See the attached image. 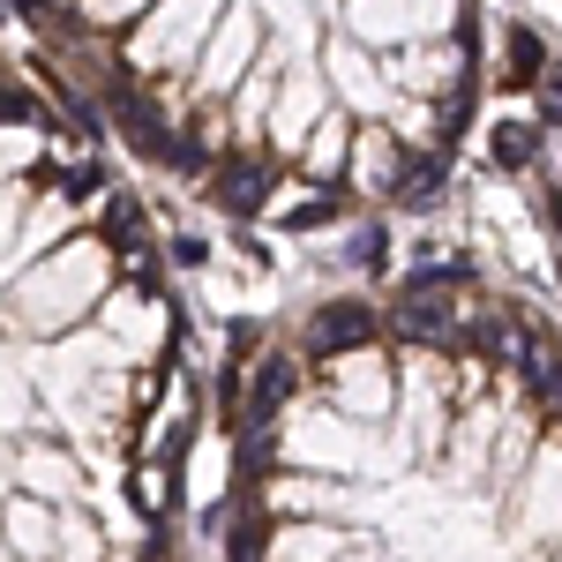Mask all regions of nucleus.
I'll return each instance as SVG.
<instances>
[{
    "label": "nucleus",
    "instance_id": "1",
    "mask_svg": "<svg viewBox=\"0 0 562 562\" xmlns=\"http://www.w3.org/2000/svg\"><path fill=\"white\" fill-rule=\"evenodd\" d=\"M113 135L0 53V562H203L217 360Z\"/></svg>",
    "mask_w": 562,
    "mask_h": 562
},
{
    "label": "nucleus",
    "instance_id": "2",
    "mask_svg": "<svg viewBox=\"0 0 562 562\" xmlns=\"http://www.w3.org/2000/svg\"><path fill=\"white\" fill-rule=\"evenodd\" d=\"M540 158H548V121H540V113H503V121L487 128V166H495V173L525 180Z\"/></svg>",
    "mask_w": 562,
    "mask_h": 562
}]
</instances>
